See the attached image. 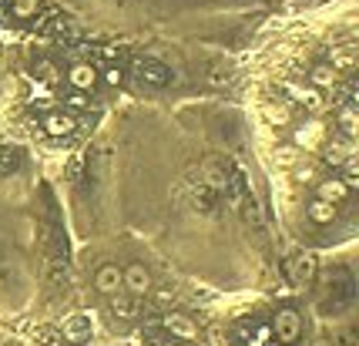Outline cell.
Masks as SVG:
<instances>
[{
  "instance_id": "obj_1",
  "label": "cell",
  "mask_w": 359,
  "mask_h": 346,
  "mask_svg": "<svg viewBox=\"0 0 359 346\" xmlns=\"http://www.w3.org/2000/svg\"><path fill=\"white\" fill-rule=\"evenodd\" d=\"M269 329H272V340L279 346H292L299 343V336H303V320H299L296 309H279Z\"/></svg>"
},
{
  "instance_id": "obj_2",
  "label": "cell",
  "mask_w": 359,
  "mask_h": 346,
  "mask_svg": "<svg viewBox=\"0 0 359 346\" xmlns=\"http://www.w3.org/2000/svg\"><path fill=\"white\" fill-rule=\"evenodd\" d=\"M91 333H95V320L88 313H74V316H67L61 323V336H64V343L71 346H84L91 340Z\"/></svg>"
},
{
  "instance_id": "obj_3",
  "label": "cell",
  "mask_w": 359,
  "mask_h": 346,
  "mask_svg": "<svg viewBox=\"0 0 359 346\" xmlns=\"http://www.w3.org/2000/svg\"><path fill=\"white\" fill-rule=\"evenodd\" d=\"M121 289H128L131 296H145L152 289V272L141 262H131L128 269H121Z\"/></svg>"
},
{
  "instance_id": "obj_4",
  "label": "cell",
  "mask_w": 359,
  "mask_h": 346,
  "mask_svg": "<svg viewBox=\"0 0 359 346\" xmlns=\"http://www.w3.org/2000/svg\"><path fill=\"white\" fill-rule=\"evenodd\" d=\"M67 84L74 88V91H81V95H91L95 91V84H97V68L95 64H74L71 71H67Z\"/></svg>"
},
{
  "instance_id": "obj_5",
  "label": "cell",
  "mask_w": 359,
  "mask_h": 346,
  "mask_svg": "<svg viewBox=\"0 0 359 346\" xmlns=\"http://www.w3.org/2000/svg\"><path fill=\"white\" fill-rule=\"evenodd\" d=\"M161 327L168 329L171 336H178V340H195V336H198L195 320H191V316H185V313H168V316L161 320Z\"/></svg>"
},
{
  "instance_id": "obj_6",
  "label": "cell",
  "mask_w": 359,
  "mask_h": 346,
  "mask_svg": "<svg viewBox=\"0 0 359 346\" xmlns=\"http://www.w3.org/2000/svg\"><path fill=\"white\" fill-rule=\"evenodd\" d=\"M316 198H319V202H329V205H340V202L349 198V189H346L342 178H322L319 185H316Z\"/></svg>"
},
{
  "instance_id": "obj_7",
  "label": "cell",
  "mask_w": 359,
  "mask_h": 346,
  "mask_svg": "<svg viewBox=\"0 0 359 346\" xmlns=\"http://www.w3.org/2000/svg\"><path fill=\"white\" fill-rule=\"evenodd\" d=\"M95 286H97V292H104V296H118V292H121V269L111 266V262H104L95 276Z\"/></svg>"
},
{
  "instance_id": "obj_8",
  "label": "cell",
  "mask_w": 359,
  "mask_h": 346,
  "mask_svg": "<svg viewBox=\"0 0 359 346\" xmlns=\"http://www.w3.org/2000/svg\"><path fill=\"white\" fill-rule=\"evenodd\" d=\"M74 118L71 115H64V111H51V115L44 118V132L51 138H67V135H74Z\"/></svg>"
},
{
  "instance_id": "obj_9",
  "label": "cell",
  "mask_w": 359,
  "mask_h": 346,
  "mask_svg": "<svg viewBox=\"0 0 359 346\" xmlns=\"http://www.w3.org/2000/svg\"><path fill=\"white\" fill-rule=\"evenodd\" d=\"M138 74L145 77L148 84H154V88L168 84V68H165V64H158V61H138Z\"/></svg>"
},
{
  "instance_id": "obj_10",
  "label": "cell",
  "mask_w": 359,
  "mask_h": 346,
  "mask_svg": "<svg viewBox=\"0 0 359 346\" xmlns=\"http://www.w3.org/2000/svg\"><path fill=\"white\" fill-rule=\"evenodd\" d=\"M289 95L296 97L299 104H305L309 111H322V95L316 88H303V84H289Z\"/></svg>"
},
{
  "instance_id": "obj_11",
  "label": "cell",
  "mask_w": 359,
  "mask_h": 346,
  "mask_svg": "<svg viewBox=\"0 0 359 346\" xmlns=\"http://www.w3.org/2000/svg\"><path fill=\"white\" fill-rule=\"evenodd\" d=\"M305 212H309V219H312L316 226H329V222L336 219V205H329V202H319V198H312Z\"/></svg>"
},
{
  "instance_id": "obj_12",
  "label": "cell",
  "mask_w": 359,
  "mask_h": 346,
  "mask_svg": "<svg viewBox=\"0 0 359 346\" xmlns=\"http://www.w3.org/2000/svg\"><path fill=\"white\" fill-rule=\"evenodd\" d=\"M336 68H333V64H316V68H312V88H316V91H322V88H333V84H336Z\"/></svg>"
},
{
  "instance_id": "obj_13",
  "label": "cell",
  "mask_w": 359,
  "mask_h": 346,
  "mask_svg": "<svg viewBox=\"0 0 359 346\" xmlns=\"http://www.w3.org/2000/svg\"><path fill=\"white\" fill-rule=\"evenodd\" d=\"M312 276H316V259L312 255H299L296 259V269H292V279L305 286V283H312Z\"/></svg>"
},
{
  "instance_id": "obj_14",
  "label": "cell",
  "mask_w": 359,
  "mask_h": 346,
  "mask_svg": "<svg viewBox=\"0 0 359 346\" xmlns=\"http://www.w3.org/2000/svg\"><path fill=\"white\" fill-rule=\"evenodd\" d=\"M319 141H322V125L319 121H312L309 128H299V132H296V145H299V148H316Z\"/></svg>"
},
{
  "instance_id": "obj_15",
  "label": "cell",
  "mask_w": 359,
  "mask_h": 346,
  "mask_svg": "<svg viewBox=\"0 0 359 346\" xmlns=\"http://www.w3.org/2000/svg\"><path fill=\"white\" fill-rule=\"evenodd\" d=\"M340 128H342V135L346 138H356L359 118H356V108H353V104H346V108L340 111Z\"/></svg>"
},
{
  "instance_id": "obj_16",
  "label": "cell",
  "mask_w": 359,
  "mask_h": 346,
  "mask_svg": "<svg viewBox=\"0 0 359 346\" xmlns=\"http://www.w3.org/2000/svg\"><path fill=\"white\" fill-rule=\"evenodd\" d=\"M38 10H40V0H14L10 3V14L17 20H31Z\"/></svg>"
},
{
  "instance_id": "obj_17",
  "label": "cell",
  "mask_w": 359,
  "mask_h": 346,
  "mask_svg": "<svg viewBox=\"0 0 359 346\" xmlns=\"http://www.w3.org/2000/svg\"><path fill=\"white\" fill-rule=\"evenodd\" d=\"M108 299H111V313H114V316H125V320H128V316H134V299H131V296H108Z\"/></svg>"
},
{
  "instance_id": "obj_18",
  "label": "cell",
  "mask_w": 359,
  "mask_h": 346,
  "mask_svg": "<svg viewBox=\"0 0 359 346\" xmlns=\"http://www.w3.org/2000/svg\"><path fill=\"white\" fill-rule=\"evenodd\" d=\"M342 168H346L342 182H346V189L353 192V189H356V182H359V158L356 155H353V158H346V162H342Z\"/></svg>"
},
{
  "instance_id": "obj_19",
  "label": "cell",
  "mask_w": 359,
  "mask_h": 346,
  "mask_svg": "<svg viewBox=\"0 0 359 346\" xmlns=\"http://www.w3.org/2000/svg\"><path fill=\"white\" fill-rule=\"evenodd\" d=\"M38 77H40V84H57L61 81V74H57V68L51 61H40L38 64Z\"/></svg>"
},
{
  "instance_id": "obj_20",
  "label": "cell",
  "mask_w": 359,
  "mask_h": 346,
  "mask_svg": "<svg viewBox=\"0 0 359 346\" xmlns=\"http://www.w3.org/2000/svg\"><path fill=\"white\" fill-rule=\"evenodd\" d=\"M265 118H269V125H276V128L289 125V111H285V108H276V104H265Z\"/></svg>"
},
{
  "instance_id": "obj_21",
  "label": "cell",
  "mask_w": 359,
  "mask_h": 346,
  "mask_svg": "<svg viewBox=\"0 0 359 346\" xmlns=\"http://www.w3.org/2000/svg\"><path fill=\"white\" fill-rule=\"evenodd\" d=\"M269 340H272V329L262 323V327H255V333L248 336V346H269Z\"/></svg>"
},
{
  "instance_id": "obj_22",
  "label": "cell",
  "mask_w": 359,
  "mask_h": 346,
  "mask_svg": "<svg viewBox=\"0 0 359 346\" xmlns=\"http://www.w3.org/2000/svg\"><path fill=\"white\" fill-rule=\"evenodd\" d=\"M121 81H125V74H121V68H108V71H104V84H111V88H118Z\"/></svg>"
},
{
  "instance_id": "obj_23",
  "label": "cell",
  "mask_w": 359,
  "mask_h": 346,
  "mask_svg": "<svg viewBox=\"0 0 359 346\" xmlns=\"http://www.w3.org/2000/svg\"><path fill=\"white\" fill-rule=\"evenodd\" d=\"M67 104H71V108H84V104H88V95L74 91V95H67Z\"/></svg>"
},
{
  "instance_id": "obj_24",
  "label": "cell",
  "mask_w": 359,
  "mask_h": 346,
  "mask_svg": "<svg viewBox=\"0 0 359 346\" xmlns=\"http://www.w3.org/2000/svg\"><path fill=\"white\" fill-rule=\"evenodd\" d=\"M296 178H299V182H309V178H312V168H309V165H305V168H296Z\"/></svg>"
},
{
  "instance_id": "obj_25",
  "label": "cell",
  "mask_w": 359,
  "mask_h": 346,
  "mask_svg": "<svg viewBox=\"0 0 359 346\" xmlns=\"http://www.w3.org/2000/svg\"><path fill=\"white\" fill-rule=\"evenodd\" d=\"M158 346H182V343H175V340H165V343H158Z\"/></svg>"
},
{
  "instance_id": "obj_26",
  "label": "cell",
  "mask_w": 359,
  "mask_h": 346,
  "mask_svg": "<svg viewBox=\"0 0 359 346\" xmlns=\"http://www.w3.org/2000/svg\"><path fill=\"white\" fill-rule=\"evenodd\" d=\"M7 346H27V343H7Z\"/></svg>"
},
{
  "instance_id": "obj_27",
  "label": "cell",
  "mask_w": 359,
  "mask_h": 346,
  "mask_svg": "<svg viewBox=\"0 0 359 346\" xmlns=\"http://www.w3.org/2000/svg\"><path fill=\"white\" fill-rule=\"evenodd\" d=\"M3 3H14V0H3Z\"/></svg>"
},
{
  "instance_id": "obj_28",
  "label": "cell",
  "mask_w": 359,
  "mask_h": 346,
  "mask_svg": "<svg viewBox=\"0 0 359 346\" xmlns=\"http://www.w3.org/2000/svg\"><path fill=\"white\" fill-rule=\"evenodd\" d=\"M269 346H279V343H269Z\"/></svg>"
}]
</instances>
